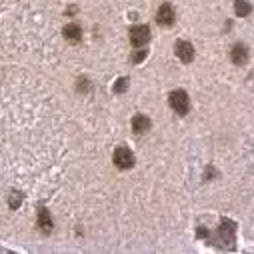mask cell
Here are the masks:
<instances>
[{
  "mask_svg": "<svg viewBox=\"0 0 254 254\" xmlns=\"http://www.w3.org/2000/svg\"><path fill=\"white\" fill-rule=\"evenodd\" d=\"M170 106H172V110H174L176 114L184 116V114L188 112V108H190L188 94H186L184 90H174V92L170 94Z\"/></svg>",
  "mask_w": 254,
  "mask_h": 254,
  "instance_id": "obj_1",
  "label": "cell"
},
{
  "mask_svg": "<svg viewBox=\"0 0 254 254\" xmlns=\"http://www.w3.org/2000/svg\"><path fill=\"white\" fill-rule=\"evenodd\" d=\"M114 164H116L118 168H122V170L130 168V166L134 164V156H132V152H130L128 148H124V146L116 148V150H114Z\"/></svg>",
  "mask_w": 254,
  "mask_h": 254,
  "instance_id": "obj_2",
  "label": "cell"
},
{
  "mask_svg": "<svg viewBox=\"0 0 254 254\" xmlns=\"http://www.w3.org/2000/svg\"><path fill=\"white\" fill-rule=\"evenodd\" d=\"M148 40H150V30H148V26H134V28L130 30V42H132L136 48L144 46Z\"/></svg>",
  "mask_w": 254,
  "mask_h": 254,
  "instance_id": "obj_3",
  "label": "cell"
},
{
  "mask_svg": "<svg viewBox=\"0 0 254 254\" xmlns=\"http://www.w3.org/2000/svg\"><path fill=\"white\" fill-rule=\"evenodd\" d=\"M174 52H176V56L182 62H190V60L194 58V48H192V44L186 42V40H178L174 44Z\"/></svg>",
  "mask_w": 254,
  "mask_h": 254,
  "instance_id": "obj_4",
  "label": "cell"
},
{
  "mask_svg": "<svg viewBox=\"0 0 254 254\" xmlns=\"http://www.w3.org/2000/svg\"><path fill=\"white\" fill-rule=\"evenodd\" d=\"M156 22L162 24V26H170L174 22V10L170 4H162L156 12Z\"/></svg>",
  "mask_w": 254,
  "mask_h": 254,
  "instance_id": "obj_5",
  "label": "cell"
},
{
  "mask_svg": "<svg viewBox=\"0 0 254 254\" xmlns=\"http://www.w3.org/2000/svg\"><path fill=\"white\" fill-rule=\"evenodd\" d=\"M132 128H134L136 134H144V132L150 128V120H148L146 116H134V120H132Z\"/></svg>",
  "mask_w": 254,
  "mask_h": 254,
  "instance_id": "obj_6",
  "label": "cell"
},
{
  "mask_svg": "<svg viewBox=\"0 0 254 254\" xmlns=\"http://www.w3.org/2000/svg\"><path fill=\"white\" fill-rule=\"evenodd\" d=\"M64 38L70 40V42H78V40L82 38L80 26H78V24H68V26L64 28Z\"/></svg>",
  "mask_w": 254,
  "mask_h": 254,
  "instance_id": "obj_7",
  "label": "cell"
},
{
  "mask_svg": "<svg viewBox=\"0 0 254 254\" xmlns=\"http://www.w3.org/2000/svg\"><path fill=\"white\" fill-rule=\"evenodd\" d=\"M232 62L234 64H242V62H246V48L242 44H236L232 48Z\"/></svg>",
  "mask_w": 254,
  "mask_h": 254,
  "instance_id": "obj_8",
  "label": "cell"
},
{
  "mask_svg": "<svg viewBox=\"0 0 254 254\" xmlns=\"http://www.w3.org/2000/svg\"><path fill=\"white\" fill-rule=\"evenodd\" d=\"M38 224H40V228H42L44 232H48V230L52 228V220H50V216L46 214V210H44V208L40 210V216H38Z\"/></svg>",
  "mask_w": 254,
  "mask_h": 254,
  "instance_id": "obj_9",
  "label": "cell"
},
{
  "mask_svg": "<svg viewBox=\"0 0 254 254\" xmlns=\"http://www.w3.org/2000/svg\"><path fill=\"white\" fill-rule=\"evenodd\" d=\"M248 4H244L242 2V0H238V2H236V14H248Z\"/></svg>",
  "mask_w": 254,
  "mask_h": 254,
  "instance_id": "obj_10",
  "label": "cell"
},
{
  "mask_svg": "<svg viewBox=\"0 0 254 254\" xmlns=\"http://www.w3.org/2000/svg\"><path fill=\"white\" fill-rule=\"evenodd\" d=\"M126 84H128V80H126V78H122V80H120V82L114 86V92H122V90L126 88Z\"/></svg>",
  "mask_w": 254,
  "mask_h": 254,
  "instance_id": "obj_11",
  "label": "cell"
},
{
  "mask_svg": "<svg viewBox=\"0 0 254 254\" xmlns=\"http://www.w3.org/2000/svg\"><path fill=\"white\" fill-rule=\"evenodd\" d=\"M144 56H146V50H140V52H138V54L134 56V62H140V60H142Z\"/></svg>",
  "mask_w": 254,
  "mask_h": 254,
  "instance_id": "obj_12",
  "label": "cell"
}]
</instances>
